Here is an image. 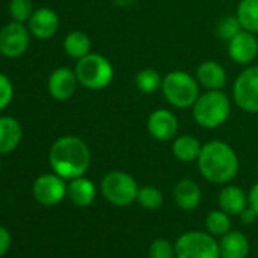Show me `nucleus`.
Instances as JSON below:
<instances>
[{
	"instance_id": "22",
	"label": "nucleus",
	"mask_w": 258,
	"mask_h": 258,
	"mask_svg": "<svg viewBox=\"0 0 258 258\" xmlns=\"http://www.w3.org/2000/svg\"><path fill=\"white\" fill-rule=\"evenodd\" d=\"M235 17L244 31L258 34V0H240Z\"/></svg>"
},
{
	"instance_id": "8",
	"label": "nucleus",
	"mask_w": 258,
	"mask_h": 258,
	"mask_svg": "<svg viewBox=\"0 0 258 258\" xmlns=\"http://www.w3.org/2000/svg\"><path fill=\"white\" fill-rule=\"evenodd\" d=\"M232 99L240 109L258 114V66H247L237 76L232 87Z\"/></svg>"
},
{
	"instance_id": "3",
	"label": "nucleus",
	"mask_w": 258,
	"mask_h": 258,
	"mask_svg": "<svg viewBox=\"0 0 258 258\" xmlns=\"http://www.w3.org/2000/svg\"><path fill=\"white\" fill-rule=\"evenodd\" d=\"M195 121L204 129L220 127L231 114V100L223 90H207L191 106Z\"/></svg>"
},
{
	"instance_id": "4",
	"label": "nucleus",
	"mask_w": 258,
	"mask_h": 258,
	"mask_svg": "<svg viewBox=\"0 0 258 258\" xmlns=\"http://www.w3.org/2000/svg\"><path fill=\"white\" fill-rule=\"evenodd\" d=\"M199 87L196 76L184 70H173L163 78L161 91L172 106L184 109L195 105L201 94Z\"/></svg>"
},
{
	"instance_id": "20",
	"label": "nucleus",
	"mask_w": 258,
	"mask_h": 258,
	"mask_svg": "<svg viewBox=\"0 0 258 258\" xmlns=\"http://www.w3.org/2000/svg\"><path fill=\"white\" fill-rule=\"evenodd\" d=\"M96 185L91 179L79 176L67 185V196L76 207H88L96 199Z\"/></svg>"
},
{
	"instance_id": "15",
	"label": "nucleus",
	"mask_w": 258,
	"mask_h": 258,
	"mask_svg": "<svg viewBox=\"0 0 258 258\" xmlns=\"http://www.w3.org/2000/svg\"><path fill=\"white\" fill-rule=\"evenodd\" d=\"M196 79L205 90H223L228 76L223 66H220L217 61L207 59L196 67Z\"/></svg>"
},
{
	"instance_id": "28",
	"label": "nucleus",
	"mask_w": 258,
	"mask_h": 258,
	"mask_svg": "<svg viewBox=\"0 0 258 258\" xmlns=\"http://www.w3.org/2000/svg\"><path fill=\"white\" fill-rule=\"evenodd\" d=\"M10 13L14 22H19V23L29 22L31 16L34 14L32 0H11Z\"/></svg>"
},
{
	"instance_id": "16",
	"label": "nucleus",
	"mask_w": 258,
	"mask_h": 258,
	"mask_svg": "<svg viewBox=\"0 0 258 258\" xmlns=\"http://www.w3.org/2000/svg\"><path fill=\"white\" fill-rule=\"evenodd\" d=\"M173 199L176 205L184 211H191L199 207L202 201L201 187L190 178H182L173 188Z\"/></svg>"
},
{
	"instance_id": "14",
	"label": "nucleus",
	"mask_w": 258,
	"mask_h": 258,
	"mask_svg": "<svg viewBox=\"0 0 258 258\" xmlns=\"http://www.w3.org/2000/svg\"><path fill=\"white\" fill-rule=\"evenodd\" d=\"M78 78L76 73L67 67H59L55 72H52L49 78V93L56 100H67L70 99L78 87Z\"/></svg>"
},
{
	"instance_id": "10",
	"label": "nucleus",
	"mask_w": 258,
	"mask_h": 258,
	"mask_svg": "<svg viewBox=\"0 0 258 258\" xmlns=\"http://www.w3.org/2000/svg\"><path fill=\"white\" fill-rule=\"evenodd\" d=\"M29 29L23 23L13 22L0 29V53L7 58L22 56L29 46Z\"/></svg>"
},
{
	"instance_id": "5",
	"label": "nucleus",
	"mask_w": 258,
	"mask_h": 258,
	"mask_svg": "<svg viewBox=\"0 0 258 258\" xmlns=\"http://www.w3.org/2000/svg\"><path fill=\"white\" fill-rule=\"evenodd\" d=\"M78 82L87 90H103L114 79V67L108 58L99 53H88L87 56L78 59L75 69Z\"/></svg>"
},
{
	"instance_id": "11",
	"label": "nucleus",
	"mask_w": 258,
	"mask_h": 258,
	"mask_svg": "<svg viewBox=\"0 0 258 258\" xmlns=\"http://www.w3.org/2000/svg\"><path fill=\"white\" fill-rule=\"evenodd\" d=\"M146 127L152 139L158 142H170L178 134L179 123H178L176 115L172 111L158 108L149 114Z\"/></svg>"
},
{
	"instance_id": "9",
	"label": "nucleus",
	"mask_w": 258,
	"mask_h": 258,
	"mask_svg": "<svg viewBox=\"0 0 258 258\" xmlns=\"http://www.w3.org/2000/svg\"><path fill=\"white\" fill-rule=\"evenodd\" d=\"M32 195L38 204L46 207H53L67 196L66 179L56 175L55 172L44 173L35 179L32 185Z\"/></svg>"
},
{
	"instance_id": "25",
	"label": "nucleus",
	"mask_w": 258,
	"mask_h": 258,
	"mask_svg": "<svg viewBox=\"0 0 258 258\" xmlns=\"http://www.w3.org/2000/svg\"><path fill=\"white\" fill-rule=\"evenodd\" d=\"M205 229L213 237H222L228 231H231V219L223 210H213L205 219Z\"/></svg>"
},
{
	"instance_id": "33",
	"label": "nucleus",
	"mask_w": 258,
	"mask_h": 258,
	"mask_svg": "<svg viewBox=\"0 0 258 258\" xmlns=\"http://www.w3.org/2000/svg\"><path fill=\"white\" fill-rule=\"evenodd\" d=\"M247 205L258 214V182L253 184L247 193Z\"/></svg>"
},
{
	"instance_id": "29",
	"label": "nucleus",
	"mask_w": 258,
	"mask_h": 258,
	"mask_svg": "<svg viewBox=\"0 0 258 258\" xmlns=\"http://www.w3.org/2000/svg\"><path fill=\"white\" fill-rule=\"evenodd\" d=\"M149 258H176L175 244L166 238H155L149 246Z\"/></svg>"
},
{
	"instance_id": "30",
	"label": "nucleus",
	"mask_w": 258,
	"mask_h": 258,
	"mask_svg": "<svg viewBox=\"0 0 258 258\" xmlns=\"http://www.w3.org/2000/svg\"><path fill=\"white\" fill-rule=\"evenodd\" d=\"M14 97V88L7 75L0 72V111L5 109Z\"/></svg>"
},
{
	"instance_id": "17",
	"label": "nucleus",
	"mask_w": 258,
	"mask_h": 258,
	"mask_svg": "<svg viewBox=\"0 0 258 258\" xmlns=\"http://www.w3.org/2000/svg\"><path fill=\"white\" fill-rule=\"evenodd\" d=\"M249 240L241 231H228L219 240L220 258H247Z\"/></svg>"
},
{
	"instance_id": "26",
	"label": "nucleus",
	"mask_w": 258,
	"mask_h": 258,
	"mask_svg": "<svg viewBox=\"0 0 258 258\" xmlns=\"http://www.w3.org/2000/svg\"><path fill=\"white\" fill-rule=\"evenodd\" d=\"M163 201H164V196L160 188L154 185L140 187L139 195H137V202L145 210H158L163 205Z\"/></svg>"
},
{
	"instance_id": "27",
	"label": "nucleus",
	"mask_w": 258,
	"mask_h": 258,
	"mask_svg": "<svg viewBox=\"0 0 258 258\" xmlns=\"http://www.w3.org/2000/svg\"><path fill=\"white\" fill-rule=\"evenodd\" d=\"M240 31H243V28H241V25H240V22H238V19L235 16H226V17H223L217 23V26H216V35L220 40L226 41V43L231 38H234Z\"/></svg>"
},
{
	"instance_id": "34",
	"label": "nucleus",
	"mask_w": 258,
	"mask_h": 258,
	"mask_svg": "<svg viewBox=\"0 0 258 258\" xmlns=\"http://www.w3.org/2000/svg\"><path fill=\"white\" fill-rule=\"evenodd\" d=\"M136 2L137 0H112V4L118 8H129V7H133Z\"/></svg>"
},
{
	"instance_id": "32",
	"label": "nucleus",
	"mask_w": 258,
	"mask_h": 258,
	"mask_svg": "<svg viewBox=\"0 0 258 258\" xmlns=\"http://www.w3.org/2000/svg\"><path fill=\"white\" fill-rule=\"evenodd\" d=\"M238 217H240L241 223H244V225H252V223L258 219V214L247 205V207L238 214Z\"/></svg>"
},
{
	"instance_id": "12",
	"label": "nucleus",
	"mask_w": 258,
	"mask_h": 258,
	"mask_svg": "<svg viewBox=\"0 0 258 258\" xmlns=\"http://www.w3.org/2000/svg\"><path fill=\"white\" fill-rule=\"evenodd\" d=\"M226 44H228V56L240 66H250V62H253L255 58L258 56L256 34L243 29Z\"/></svg>"
},
{
	"instance_id": "21",
	"label": "nucleus",
	"mask_w": 258,
	"mask_h": 258,
	"mask_svg": "<svg viewBox=\"0 0 258 258\" xmlns=\"http://www.w3.org/2000/svg\"><path fill=\"white\" fill-rule=\"evenodd\" d=\"M201 151H202V145L193 136L184 134V136H178V137L173 139L172 152H173L175 158L179 160L181 163L198 161V158L201 155Z\"/></svg>"
},
{
	"instance_id": "6",
	"label": "nucleus",
	"mask_w": 258,
	"mask_h": 258,
	"mask_svg": "<svg viewBox=\"0 0 258 258\" xmlns=\"http://www.w3.org/2000/svg\"><path fill=\"white\" fill-rule=\"evenodd\" d=\"M139 190L140 187L137 181L121 170L108 172L100 182V191L103 198L115 207H127L136 202Z\"/></svg>"
},
{
	"instance_id": "24",
	"label": "nucleus",
	"mask_w": 258,
	"mask_h": 258,
	"mask_svg": "<svg viewBox=\"0 0 258 258\" xmlns=\"http://www.w3.org/2000/svg\"><path fill=\"white\" fill-rule=\"evenodd\" d=\"M163 76L155 69H143L136 76V87L145 94H154L161 90Z\"/></svg>"
},
{
	"instance_id": "23",
	"label": "nucleus",
	"mask_w": 258,
	"mask_h": 258,
	"mask_svg": "<svg viewBox=\"0 0 258 258\" xmlns=\"http://www.w3.org/2000/svg\"><path fill=\"white\" fill-rule=\"evenodd\" d=\"M64 50L73 59H81L91 52V40L81 31H73L64 38Z\"/></svg>"
},
{
	"instance_id": "19",
	"label": "nucleus",
	"mask_w": 258,
	"mask_h": 258,
	"mask_svg": "<svg viewBox=\"0 0 258 258\" xmlns=\"http://www.w3.org/2000/svg\"><path fill=\"white\" fill-rule=\"evenodd\" d=\"M219 208L229 216H238L247 207V195L238 185H226L219 193Z\"/></svg>"
},
{
	"instance_id": "7",
	"label": "nucleus",
	"mask_w": 258,
	"mask_h": 258,
	"mask_svg": "<svg viewBox=\"0 0 258 258\" xmlns=\"http://www.w3.org/2000/svg\"><path fill=\"white\" fill-rule=\"evenodd\" d=\"M176 258H220L219 241L207 231H187L175 241Z\"/></svg>"
},
{
	"instance_id": "18",
	"label": "nucleus",
	"mask_w": 258,
	"mask_h": 258,
	"mask_svg": "<svg viewBox=\"0 0 258 258\" xmlns=\"http://www.w3.org/2000/svg\"><path fill=\"white\" fill-rule=\"evenodd\" d=\"M23 129L17 118L11 115L0 117V154L13 152L22 142Z\"/></svg>"
},
{
	"instance_id": "13",
	"label": "nucleus",
	"mask_w": 258,
	"mask_h": 258,
	"mask_svg": "<svg viewBox=\"0 0 258 258\" xmlns=\"http://www.w3.org/2000/svg\"><path fill=\"white\" fill-rule=\"evenodd\" d=\"M59 28V17L50 8H40L34 11L28 22V29L37 40L52 38Z\"/></svg>"
},
{
	"instance_id": "1",
	"label": "nucleus",
	"mask_w": 258,
	"mask_h": 258,
	"mask_svg": "<svg viewBox=\"0 0 258 258\" xmlns=\"http://www.w3.org/2000/svg\"><path fill=\"white\" fill-rule=\"evenodd\" d=\"M49 163L56 175L72 181L85 175L91 163V152L82 139L64 136L52 145Z\"/></svg>"
},
{
	"instance_id": "31",
	"label": "nucleus",
	"mask_w": 258,
	"mask_h": 258,
	"mask_svg": "<svg viewBox=\"0 0 258 258\" xmlns=\"http://www.w3.org/2000/svg\"><path fill=\"white\" fill-rule=\"evenodd\" d=\"M11 234L7 228L0 226V256H4L11 247Z\"/></svg>"
},
{
	"instance_id": "2",
	"label": "nucleus",
	"mask_w": 258,
	"mask_h": 258,
	"mask_svg": "<svg viewBox=\"0 0 258 258\" xmlns=\"http://www.w3.org/2000/svg\"><path fill=\"white\" fill-rule=\"evenodd\" d=\"M198 167L204 179L211 184H228L238 173V157L225 142L211 140L202 145Z\"/></svg>"
}]
</instances>
